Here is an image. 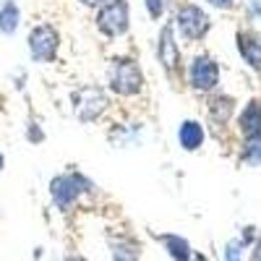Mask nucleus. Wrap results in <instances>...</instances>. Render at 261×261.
Masks as SVG:
<instances>
[{
	"label": "nucleus",
	"mask_w": 261,
	"mask_h": 261,
	"mask_svg": "<svg viewBox=\"0 0 261 261\" xmlns=\"http://www.w3.org/2000/svg\"><path fill=\"white\" fill-rule=\"evenodd\" d=\"M157 63H160V68L165 71V76L172 84L183 81V53H180V42H178V34H175L172 21H165V24L160 27V34H157Z\"/></svg>",
	"instance_id": "423d86ee"
},
{
	"label": "nucleus",
	"mask_w": 261,
	"mask_h": 261,
	"mask_svg": "<svg viewBox=\"0 0 261 261\" xmlns=\"http://www.w3.org/2000/svg\"><path fill=\"white\" fill-rule=\"evenodd\" d=\"M235 50L241 60L251 71L261 73V34L253 29H238L235 32Z\"/></svg>",
	"instance_id": "1a4fd4ad"
},
{
	"label": "nucleus",
	"mask_w": 261,
	"mask_h": 261,
	"mask_svg": "<svg viewBox=\"0 0 261 261\" xmlns=\"http://www.w3.org/2000/svg\"><path fill=\"white\" fill-rule=\"evenodd\" d=\"M107 92L120 99H136L146 89V76L134 55H115L107 63Z\"/></svg>",
	"instance_id": "f257e3e1"
},
{
	"label": "nucleus",
	"mask_w": 261,
	"mask_h": 261,
	"mask_svg": "<svg viewBox=\"0 0 261 261\" xmlns=\"http://www.w3.org/2000/svg\"><path fill=\"white\" fill-rule=\"evenodd\" d=\"M3 170H6V154L0 151V172H3Z\"/></svg>",
	"instance_id": "b1692460"
},
{
	"label": "nucleus",
	"mask_w": 261,
	"mask_h": 261,
	"mask_svg": "<svg viewBox=\"0 0 261 261\" xmlns=\"http://www.w3.org/2000/svg\"><path fill=\"white\" fill-rule=\"evenodd\" d=\"M86 193H94V183L81 170H65L50 180V199L60 212H71Z\"/></svg>",
	"instance_id": "f03ea898"
},
{
	"label": "nucleus",
	"mask_w": 261,
	"mask_h": 261,
	"mask_svg": "<svg viewBox=\"0 0 261 261\" xmlns=\"http://www.w3.org/2000/svg\"><path fill=\"white\" fill-rule=\"evenodd\" d=\"M235 123H238V134L243 139L261 136V99H248L243 110L235 115Z\"/></svg>",
	"instance_id": "f8f14e48"
},
{
	"label": "nucleus",
	"mask_w": 261,
	"mask_h": 261,
	"mask_svg": "<svg viewBox=\"0 0 261 261\" xmlns=\"http://www.w3.org/2000/svg\"><path fill=\"white\" fill-rule=\"evenodd\" d=\"M157 241L165 246V251H167V256L172 261H191L193 258L191 243L186 241L183 235H178V232H162V235H157Z\"/></svg>",
	"instance_id": "ddd939ff"
},
{
	"label": "nucleus",
	"mask_w": 261,
	"mask_h": 261,
	"mask_svg": "<svg viewBox=\"0 0 261 261\" xmlns=\"http://www.w3.org/2000/svg\"><path fill=\"white\" fill-rule=\"evenodd\" d=\"M144 8L151 21H162L165 11H167V0H144Z\"/></svg>",
	"instance_id": "f3484780"
},
{
	"label": "nucleus",
	"mask_w": 261,
	"mask_h": 261,
	"mask_svg": "<svg viewBox=\"0 0 261 261\" xmlns=\"http://www.w3.org/2000/svg\"><path fill=\"white\" fill-rule=\"evenodd\" d=\"M238 113V102L232 94H225V92H214L206 97V115H209V123L214 125H227Z\"/></svg>",
	"instance_id": "9d476101"
},
{
	"label": "nucleus",
	"mask_w": 261,
	"mask_h": 261,
	"mask_svg": "<svg viewBox=\"0 0 261 261\" xmlns=\"http://www.w3.org/2000/svg\"><path fill=\"white\" fill-rule=\"evenodd\" d=\"M206 3L217 11H235V8L243 6V0H206Z\"/></svg>",
	"instance_id": "a211bd4d"
},
{
	"label": "nucleus",
	"mask_w": 261,
	"mask_h": 261,
	"mask_svg": "<svg viewBox=\"0 0 261 261\" xmlns=\"http://www.w3.org/2000/svg\"><path fill=\"white\" fill-rule=\"evenodd\" d=\"M238 241H241L243 246H253L256 243V227H243V232H241V238H238Z\"/></svg>",
	"instance_id": "6ab92c4d"
},
{
	"label": "nucleus",
	"mask_w": 261,
	"mask_h": 261,
	"mask_svg": "<svg viewBox=\"0 0 261 261\" xmlns=\"http://www.w3.org/2000/svg\"><path fill=\"white\" fill-rule=\"evenodd\" d=\"M24 139H27L29 144H34V146L45 144L47 134H45V128H42V123H39L37 118H29V120H27V128H24Z\"/></svg>",
	"instance_id": "dca6fc26"
},
{
	"label": "nucleus",
	"mask_w": 261,
	"mask_h": 261,
	"mask_svg": "<svg viewBox=\"0 0 261 261\" xmlns=\"http://www.w3.org/2000/svg\"><path fill=\"white\" fill-rule=\"evenodd\" d=\"M246 8L251 18H261V0H246Z\"/></svg>",
	"instance_id": "aec40b11"
},
{
	"label": "nucleus",
	"mask_w": 261,
	"mask_h": 261,
	"mask_svg": "<svg viewBox=\"0 0 261 261\" xmlns=\"http://www.w3.org/2000/svg\"><path fill=\"white\" fill-rule=\"evenodd\" d=\"M76 3H79V6H84V8H94V11H97L99 6H105V3H107V0H76Z\"/></svg>",
	"instance_id": "412c9836"
},
{
	"label": "nucleus",
	"mask_w": 261,
	"mask_h": 261,
	"mask_svg": "<svg viewBox=\"0 0 261 261\" xmlns=\"http://www.w3.org/2000/svg\"><path fill=\"white\" fill-rule=\"evenodd\" d=\"M113 261H128V258H120V256H115V258H113Z\"/></svg>",
	"instance_id": "393cba45"
},
{
	"label": "nucleus",
	"mask_w": 261,
	"mask_h": 261,
	"mask_svg": "<svg viewBox=\"0 0 261 261\" xmlns=\"http://www.w3.org/2000/svg\"><path fill=\"white\" fill-rule=\"evenodd\" d=\"M60 45H63V37L60 29L50 21H42V24H34L27 34V50L32 63L39 65H50L60 58Z\"/></svg>",
	"instance_id": "20e7f679"
},
{
	"label": "nucleus",
	"mask_w": 261,
	"mask_h": 261,
	"mask_svg": "<svg viewBox=\"0 0 261 261\" xmlns=\"http://www.w3.org/2000/svg\"><path fill=\"white\" fill-rule=\"evenodd\" d=\"M172 27H175V34L186 42H204L212 32V16L199 3H180L175 18H172Z\"/></svg>",
	"instance_id": "0eeeda50"
},
{
	"label": "nucleus",
	"mask_w": 261,
	"mask_h": 261,
	"mask_svg": "<svg viewBox=\"0 0 261 261\" xmlns=\"http://www.w3.org/2000/svg\"><path fill=\"white\" fill-rule=\"evenodd\" d=\"M65 261H86V258L79 256V253H71V256H65Z\"/></svg>",
	"instance_id": "5701e85b"
},
{
	"label": "nucleus",
	"mask_w": 261,
	"mask_h": 261,
	"mask_svg": "<svg viewBox=\"0 0 261 261\" xmlns=\"http://www.w3.org/2000/svg\"><path fill=\"white\" fill-rule=\"evenodd\" d=\"M94 27L105 39H120L130 32V6L128 0H107L94 11Z\"/></svg>",
	"instance_id": "6e6552de"
},
{
	"label": "nucleus",
	"mask_w": 261,
	"mask_h": 261,
	"mask_svg": "<svg viewBox=\"0 0 261 261\" xmlns=\"http://www.w3.org/2000/svg\"><path fill=\"white\" fill-rule=\"evenodd\" d=\"M175 136H178V146L183 151H199L204 146V141H206V128H204L201 120L186 118V120H180Z\"/></svg>",
	"instance_id": "9b49d317"
},
{
	"label": "nucleus",
	"mask_w": 261,
	"mask_h": 261,
	"mask_svg": "<svg viewBox=\"0 0 261 261\" xmlns=\"http://www.w3.org/2000/svg\"><path fill=\"white\" fill-rule=\"evenodd\" d=\"M251 261H261V238L251 246Z\"/></svg>",
	"instance_id": "4be33fe9"
},
{
	"label": "nucleus",
	"mask_w": 261,
	"mask_h": 261,
	"mask_svg": "<svg viewBox=\"0 0 261 261\" xmlns=\"http://www.w3.org/2000/svg\"><path fill=\"white\" fill-rule=\"evenodd\" d=\"M241 162L248 167H261V136H248L241 144Z\"/></svg>",
	"instance_id": "2eb2a0df"
},
{
	"label": "nucleus",
	"mask_w": 261,
	"mask_h": 261,
	"mask_svg": "<svg viewBox=\"0 0 261 261\" xmlns=\"http://www.w3.org/2000/svg\"><path fill=\"white\" fill-rule=\"evenodd\" d=\"M188 86L196 94H214L220 92V84H222V71H220V60H217L212 53H196L188 63Z\"/></svg>",
	"instance_id": "39448f33"
},
{
	"label": "nucleus",
	"mask_w": 261,
	"mask_h": 261,
	"mask_svg": "<svg viewBox=\"0 0 261 261\" xmlns=\"http://www.w3.org/2000/svg\"><path fill=\"white\" fill-rule=\"evenodd\" d=\"M71 110L79 123L92 125L110 110V92L99 84H84L71 92Z\"/></svg>",
	"instance_id": "7ed1b4c3"
},
{
	"label": "nucleus",
	"mask_w": 261,
	"mask_h": 261,
	"mask_svg": "<svg viewBox=\"0 0 261 261\" xmlns=\"http://www.w3.org/2000/svg\"><path fill=\"white\" fill-rule=\"evenodd\" d=\"M21 27V6L16 0H3L0 3V34L13 37Z\"/></svg>",
	"instance_id": "4468645a"
}]
</instances>
